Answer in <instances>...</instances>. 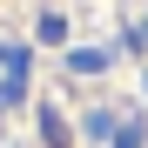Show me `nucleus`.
<instances>
[{
	"instance_id": "1",
	"label": "nucleus",
	"mask_w": 148,
	"mask_h": 148,
	"mask_svg": "<svg viewBox=\"0 0 148 148\" xmlns=\"http://www.w3.org/2000/svg\"><path fill=\"white\" fill-rule=\"evenodd\" d=\"M67 67H74V74H101V67H108V54H101V47H74Z\"/></svg>"
},
{
	"instance_id": "2",
	"label": "nucleus",
	"mask_w": 148,
	"mask_h": 148,
	"mask_svg": "<svg viewBox=\"0 0 148 148\" xmlns=\"http://www.w3.org/2000/svg\"><path fill=\"white\" fill-rule=\"evenodd\" d=\"M40 128H47V148H61V141H67V128H61V114H54V108H40Z\"/></svg>"
},
{
	"instance_id": "3",
	"label": "nucleus",
	"mask_w": 148,
	"mask_h": 148,
	"mask_svg": "<svg viewBox=\"0 0 148 148\" xmlns=\"http://www.w3.org/2000/svg\"><path fill=\"white\" fill-rule=\"evenodd\" d=\"M114 148H141V128H128V135H121V141H114Z\"/></svg>"
}]
</instances>
